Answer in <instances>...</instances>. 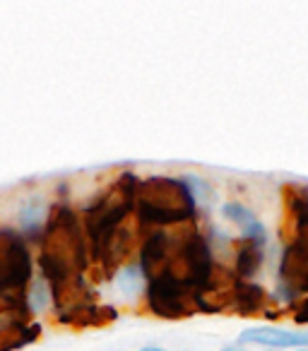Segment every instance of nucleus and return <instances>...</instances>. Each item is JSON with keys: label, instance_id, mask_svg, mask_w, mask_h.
Masks as SVG:
<instances>
[{"label": "nucleus", "instance_id": "1", "mask_svg": "<svg viewBox=\"0 0 308 351\" xmlns=\"http://www.w3.org/2000/svg\"><path fill=\"white\" fill-rule=\"evenodd\" d=\"M41 269L51 282V293H60L78 287V277L84 269V245L80 239L78 219L68 207L54 210L41 245Z\"/></svg>", "mask_w": 308, "mask_h": 351}, {"label": "nucleus", "instance_id": "2", "mask_svg": "<svg viewBox=\"0 0 308 351\" xmlns=\"http://www.w3.org/2000/svg\"><path fill=\"white\" fill-rule=\"evenodd\" d=\"M135 215L145 224H186L196 217V195L176 178H147L135 193Z\"/></svg>", "mask_w": 308, "mask_h": 351}, {"label": "nucleus", "instance_id": "3", "mask_svg": "<svg viewBox=\"0 0 308 351\" xmlns=\"http://www.w3.org/2000/svg\"><path fill=\"white\" fill-rule=\"evenodd\" d=\"M29 274L32 263L22 239L3 229L0 231V298L20 306Z\"/></svg>", "mask_w": 308, "mask_h": 351}, {"label": "nucleus", "instance_id": "4", "mask_svg": "<svg viewBox=\"0 0 308 351\" xmlns=\"http://www.w3.org/2000/svg\"><path fill=\"white\" fill-rule=\"evenodd\" d=\"M150 306L162 317H183L202 303L200 296H193V291L174 284L171 279H154L150 287Z\"/></svg>", "mask_w": 308, "mask_h": 351}, {"label": "nucleus", "instance_id": "5", "mask_svg": "<svg viewBox=\"0 0 308 351\" xmlns=\"http://www.w3.org/2000/svg\"><path fill=\"white\" fill-rule=\"evenodd\" d=\"M308 226V188L287 186L284 188V224L282 241L292 245Z\"/></svg>", "mask_w": 308, "mask_h": 351}, {"label": "nucleus", "instance_id": "6", "mask_svg": "<svg viewBox=\"0 0 308 351\" xmlns=\"http://www.w3.org/2000/svg\"><path fill=\"white\" fill-rule=\"evenodd\" d=\"M244 344L270 346V349H287V346H308V332H289L282 327H250L239 337Z\"/></svg>", "mask_w": 308, "mask_h": 351}, {"label": "nucleus", "instance_id": "7", "mask_svg": "<svg viewBox=\"0 0 308 351\" xmlns=\"http://www.w3.org/2000/svg\"><path fill=\"white\" fill-rule=\"evenodd\" d=\"M263 265V243H255V241H244V245H239L236 250V269H239L244 277L255 274Z\"/></svg>", "mask_w": 308, "mask_h": 351}, {"label": "nucleus", "instance_id": "8", "mask_svg": "<svg viewBox=\"0 0 308 351\" xmlns=\"http://www.w3.org/2000/svg\"><path fill=\"white\" fill-rule=\"evenodd\" d=\"M234 301L239 308H244V313H255L258 308L265 306V301H268V296H265V291L260 287H255V284H236L234 289Z\"/></svg>", "mask_w": 308, "mask_h": 351}, {"label": "nucleus", "instance_id": "9", "mask_svg": "<svg viewBox=\"0 0 308 351\" xmlns=\"http://www.w3.org/2000/svg\"><path fill=\"white\" fill-rule=\"evenodd\" d=\"M222 212H224V217L229 221H234L236 226H241V229H248L250 224H255V215L248 210V207H244L241 202H226L224 207H222Z\"/></svg>", "mask_w": 308, "mask_h": 351}, {"label": "nucleus", "instance_id": "10", "mask_svg": "<svg viewBox=\"0 0 308 351\" xmlns=\"http://www.w3.org/2000/svg\"><path fill=\"white\" fill-rule=\"evenodd\" d=\"M27 301H29V306L34 308V311H44V308L49 306L51 289L46 287V279H34V282H32V289H29V293H27Z\"/></svg>", "mask_w": 308, "mask_h": 351}, {"label": "nucleus", "instance_id": "11", "mask_svg": "<svg viewBox=\"0 0 308 351\" xmlns=\"http://www.w3.org/2000/svg\"><path fill=\"white\" fill-rule=\"evenodd\" d=\"M118 284H121V289L126 293H135L137 289H140V284H142L140 267H128V269H123V272L118 274Z\"/></svg>", "mask_w": 308, "mask_h": 351}, {"label": "nucleus", "instance_id": "12", "mask_svg": "<svg viewBox=\"0 0 308 351\" xmlns=\"http://www.w3.org/2000/svg\"><path fill=\"white\" fill-rule=\"evenodd\" d=\"M294 320H296V322H308V298L294 308Z\"/></svg>", "mask_w": 308, "mask_h": 351}, {"label": "nucleus", "instance_id": "13", "mask_svg": "<svg viewBox=\"0 0 308 351\" xmlns=\"http://www.w3.org/2000/svg\"><path fill=\"white\" fill-rule=\"evenodd\" d=\"M222 351H246V349H239V346H224Z\"/></svg>", "mask_w": 308, "mask_h": 351}, {"label": "nucleus", "instance_id": "14", "mask_svg": "<svg viewBox=\"0 0 308 351\" xmlns=\"http://www.w3.org/2000/svg\"><path fill=\"white\" fill-rule=\"evenodd\" d=\"M140 351H162V349H154V346H147V349H140Z\"/></svg>", "mask_w": 308, "mask_h": 351}, {"label": "nucleus", "instance_id": "15", "mask_svg": "<svg viewBox=\"0 0 308 351\" xmlns=\"http://www.w3.org/2000/svg\"><path fill=\"white\" fill-rule=\"evenodd\" d=\"M296 351H308V349H296Z\"/></svg>", "mask_w": 308, "mask_h": 351}, {"label": "nucleus", "instance_id": "16", "mask_svg": "<svg viewBox=\"0 0 308 351\" xmlns=\"http://www.w3.org/2000/svg\"><path fill=\"white\" fill-rule=\"evenodd\" d=\"M270 351H277V349H270Z\"/></svg>", "mask_w": 308, "mask_h": 351}]
</instances>
